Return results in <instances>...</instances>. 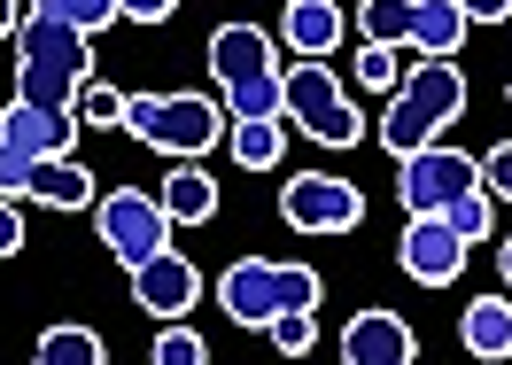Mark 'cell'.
<instances>
[{
  "instance_id": "37",
  "label": "cell",
  "mask_w": 512,
  "mask_h": 365,
  "mask_svg": "<svg viewBox=\"0 0 512 365\" xmlns=\"http://www.w3.org/2000/svg\"><path fill=\"white\" fill-rule=\"evenodd\" d=\"M505 32H512V24H505Z\"/></svg>"
},
{
  "instance_id": "2",
  "label": "cell",
  "mask_w": 512,
  "mask_h": 365,
  "mask_svg": "<svg viewBox=\"0 0 512 365\" xmlns=\"http://www.w3.org/2000/svg\"><path fill=\"white\" fill-rule=\"evenodd\" d=\"M86 78H94V32L24 8V24H16V94L47 101V109H70Z\"/></svg>"
},
{
  "instance_id": "25",
  "label": "cell",
  "mask_w": 512,
  "mask_h": 365,
  "mask_svg": "<svg viewBox=\"0 0 512 365\" xmlns=\"http://www.w3.org/2000/svg\"><path fill=\"white\" fill-rule=\"evenodd\" d=\"M32 8L39 16H63V24H78V32H109V24L125 16L117 0H32Z\"/></svg>"
},
{
  "instance_id": "1",
  "label": "cell",
  "mask_w": 512,
  "mask_h": 365,
  "mask_svg": "<svg viewBox=\"0 0 512 365\" xmlns=\"http://www.w3.org/2000/svg\"><path fill=\"white\" fill-rule=\"evenodd\" d=\"M458 117H466V70H458V55H419L404 70V86L388 94V117H381L373 140H381L388 164H396V156L427 148L443 125H458Z\"/></svg>"
},
{
  "instance_id": "35",
  "label": "cell",
  "mask_w": 512,
  "mask_h": 365,
  "mask_svg": "<svg viewBox=\"0 0 512 365\" xmlns=\"http://www.w3.org/2000/svg\"><path fill=\"white\" fill-rule=\"evenodd\" d=\"M497 265H505V288H512V241H505V249H497Z\"/></svg>"
},
{
  "instance_id": "13",
  "label": "cell",
  "mask_w": 512,
  "mask_h": 365,
  "mask_svg": "<svg viewBox=\"0 0 512 365\" xmlns=\"http://www.w3.org/2000/svg\"><path fill=\"white\" fill-rule=\"evenodd\" d=\"M210 70H218V86H241V78L280 70L272 32H264V24H218V32H210Z\"/></svg>"
},
{
  "instance_id": "9",
  "label": "cell",
  "mask_w": 512,
  "mask_h": 365,
  "mask_svg": "<svg viewBox=\"0 0 512 365\" xmlns=\"http://www.w3.org/2000/svg\"><path fill=\"white\" fill-rule=\"evenodd\" d=\"M466 233L450 226L443 210H412V226H404V241H396V265L412 272L419 288H450L458 280V265H466Z\"/></svg>"
},
{
  "instance_id": "21",
  "label": "cell",
  "mask_w": 512,
  "mask_h": 365,
  "mask_svg": "<svg viewBox=\"0 0 512 365\" xmlns=\"http://www.w3.org/2000/svg\"><path fill=\"white\" fill-rule=\"evenodd\" d=\"M225 117H288V78H280V70H264V78L225 86Z\"/></svg>"
},
{
  "instance_id": "4",
  "label": "cell",
  "mask_w": 512,
  "mask_h": 365,
  "mask_svg": "<svg viewBox=\"0 0 512 365\" xmlns=\"http://www.w3.org/2000/svg\"><path fill=\"white\" fill-rule=\"evenodd\" d=\"M280 78H288V117L311 140H326V148H357V140H365V117H357V101L334 86V63H326V55H295Z\"/></svg>"
},
{
  "instance_id": "19",
  "label": "cell",
  "mask_w": 512,
  "mask_h": 365,
  "mask_svg": "<svg viewBox=\"0 0 512 365\" xmlns=\"http://www.w3.org/2000/svg\"><path fill=\"white\" fill-rule=\"evenodd\" d=\"M280 125H288V117H233V133H225L233 164H241V171H272V164H280V148H288Z\"/></svg>"
},
{
  "instance_id": "7",
  "label": "cell",
  "mask_w": 512,
  "mask_h": 365,
  "mask_svg": "<svg viewBox=\"0 0 512 365\" xmlns=\"http://www.w3.org/2000/svg\"><path fill=\"white\" fill-rule=\"evenodd\" d=\"M466 187H481V156H466V148L427 140L412 156H396V195H404V210H450V195H466Z\"/></svg>"
},
{
  "instance_id": "8",
  "label": "cell",
  "mask_w": 512,
  "mask_h": 365,
  "mask_svg": "<svg viewBox=\"0 0 512 365\" xmlns=\"http://www.w3.org/2000/svg\"><path fill=\"white\" fill-rule=\"evenodd\" d=\"M280 218L295 233H350L365 218V195H357L350 179H326V171H295L288 195H280Z\"/></svg>"
},
{
  "instance_id": "22",
  "label": "cell",
  "mask_w": 512,
  "mask_h": 365,
  "mask_svg": "<svg viewBox=\"0 0 512 365\" xmlns=\"http://www.w3.org/2000/svg\"><path fill=\"white\" fill-rule=\"evenodd\" d=\"M357 32L381 39V47H404L412 39V0H357Z\"/></svg>"
},
{
  "instance_id": "28",
  "label": "cell",
  "mask_w": 512,
  "mask_h": 365,
  "mask_svg": "<svg viewBox=\"0 0 512 365\" xmlns=\"http://www.w3.org/2000/svg\"><path fill=\"white\" fill-rule=\"evenodd\" d=\"M156 365H210V350H202V334H194V327L163 319V334H156Z\"/></svg>"
},
{
  "instance_id": "36",
  "label": "cell",
  "mask_w": 512,
  "mask_h": 365,
  "mask_svg": "<svg viewBox=\"0 0 512 365\" xmlns=\"http://www.w3.org/2000/svg\"><path fill=\"white\" fill-rule=\"evenodd\" d=\"M505 101H512V78H505Z\"/></svg>"
},
{
  "instance_id": "29",
  "label": "cell",
  "mask_w": 512,
  "mask_h": 365,
  "mask_svg": "<svg viewBox=\"0 0 512 365\" xmlns=\"http://www.w3.org/2000/svg\"><path fill=\"white\" fill-rule=\"evenodd\" d=\"M272 342H280L288 358H303V350L319 342V327H311V311H280V319H272Z\"/></svg>"
},
{
  "instance_id": "32",
  "label": "cell",
  "mask_w": 512,
  "mask_h": 365,
  "mask_svg": "<svg viewBox=\"0 0 512 365\" xmlns=\"http://www.w3.org/2000/svg\"><path fill=\"white\" fill-rule=\"evenodd\" d=\"M117 8H125L132 24H171L179 16V0H117Z\"/></svg>"
},
{
  "instance_id": "18",
  "label": "cell",
  "mask_w": 512,
  "mask_h": 365,
  "mask_svg": "<svg viewBox=\"0 0 512 365\" xmlns=\"http://www.w3.org/2000/svg\"><path fill=\"white\" fill-rule=\"evenodd\" d=\"M458 342L474 350V358H512V296H481L466 303V319H458Z\"/></svg>"
},
{
  "instance_id": "15",
  "label": "cell",
  "mask_w": 512,
  "mask_h": 365,
  "mask_svg": "<svg viewBox=\"0 0 512 365\" xmlns=\"http://www.w3.org/2000/svg\"><path fill=\"white\" fill-rule=\"evenodd\" d=\"M24 195L47 202V210H86V202H101L94 195V171L70 164V156H39V164L24 171Z\"/></svg>"
},
{
  "instance_id": "34",
  "label": "cell",
  "mask_w": 512,
  "mask_h": 365,
  "mask_svg": "<svg viewBox=\"0 0 512 365\" xmlns=\"http://www.w3.org/2000/svg\"><path fill=\"white\" fill-rule=\"evenodd\" d=\"M16 24H24V8H16V0H0V39H16Z\"/></svg>"
},
{
  "instance_id": "30",
  "label": "cell",
  "mask_w": 512,
  "mask_h": 365,
  "mask_svg": "<svg viewBox=\"0 0 512 365\" xmlns=\"http://www.w3.org/2000/svg\"><path fill=\"white\" fill-rule=\"evenodd\" d=\"M481 187H489L497 202H512V140H497V148L481 156Z\"/></svg>"
},
{
  "instance_id": "14",
  "label": "cell",
  "mask_w": 512,
  "mask_h": 365,
  "mask_svg": "<svg viewBox=\"0 0 512 365\" xmlns=\"http://www.w3.org/2000/svg\"><path fill=\"white\" fill-rule=\"evenodd\" d=\"M280 39H288V55H326L334 63V47L350 39V16L334 0H288L280 8Z\"/></svg>"
},
{
  "instance_id": "5",
  "label": "cell",
  "mask_w": 512,
  "mask_h": 365,
  "mask_svg": "<svg viewBox=\"0 0 512 365\" xmlns=\"http://www.w3.org/2000/svg\"><path fill=\"white\" fill-rule=\"evenodd\" d=\"M70 133H78V117L70 109H47V101H8L0 109V195H24V171L39 156H70Z\"/></svg>"
},
{
  "instance_id": "24",
  "label": "cell",
  "mask_w": 512,
  "mask_h": 365,
  "mask_svg": "<svg viewBox=\"0 0 512 365\" xmlns=\"http://www.w3.org/2000/svg\"><path fill=\"white\" fill-rule=\"evenodd\" d=\"M357 86H373V94H396L404 86V63H396V47H381V39H365L357 47V70H350Z\"/></svg>"
},
{
  "instance_id": "11",
  "label": "cell",
  "mask_w": 512,
  "mask_h": 365,
  "mask_svg": "<svg viewBox=\"0 0 512 365\" xmlns=\"http://www.w3.org/2000/svg\"><path fill=\"white\" fill-rule=\"evenodd\" d=\"M218 311L233 319V327H249V334H272V319H280L272 257H233V265L218 272Z\"/></svg>"
},
{
  "instance_id": "31",
  "label": "cell",
  "mask_w": 512,
  "mask_h": 365,
  "mask_svg": "<svg viewBox=\"0 0 512 365\" xmlns=\"http://www.w3.org/2000/svg\"><path fill=\"white\" fill-rule=\"evenodd\" d=\"M24 249V210H16V195H0V257H16Z\"/></svg>"
},
{
  "instance_id": "16",
  "label": "cell",
  "mask_w": 512,
  "mask_h": 365,
  "mask_svg": "<svg viewBox=\"0 0 512 365\" xmlns=\"http://www.w3.org/2000/svg\"><path fill=\"white\" fill-rule=\"evenodd\" d=\"M156 195H163V210H171V226H210V218H218V179L194 164V156H179V171L163 179Z\"/></svg>"
},
{
  "instance_id": "27",
  "label": "cell",
  "mask_w": 512,
  "mask_h": 365,
  "mask_svg": "<svg viewBox=\"0 0 512 365\" xmlns=\"http://www.w3.org/2000/svg\"><path fill=\"white\" fill-rule=\"evenodd\" d=\"M70 117H78V125H125V94H117V86H101V78H86L78 101H70Z\"/></svg>"
},
{
  "instance_id": "17",
  "label": "cell",
  "mask_w": 512,
  "mask_h": 365,
  "mask_svg": "<svg viewBox=\"0 0 512 365\" xmlns=\"http://www.w3.org/2000/svg\"><path fill=\"white\" fill-rule=\"evenodd\" d=\"M466 32H474V16H466L458 0H412V39H404V47H419V55H458Z\"/></svg>"
},
{
  "instance_id": "6",
  "label": "cell",
  "mask_w": 512,
  "mask_h": 365,
  "mask_svg": "<svg viewBox=\"0 0 512 365\" xmlns=\"http://www.w3.org/2000/svg\"><path fill=\"white\" fill-rule=\"evenodd\" d=\"M94 226H101V249H109L125 272L171 249V210H163V195H148V187H117V195H101L94 202Z\"/></svg>"
},
{
  "instance_id": "3",
  "label": "cell",
  "mask_w": 512,
  "mask_h": 365,
  "mask_svg": "<svg viewBox=\"0 0 512 365\" xmlns=\"http://www.w3.org/2000/svg\"><path fill=\"white\" fill-rule=\"evenodd\" d=\"M117 133L148 140L163 156H202L210 140L233 133V117H225V101L210 94H125V125Z\"/></svg>"
},
{
  "instance_id": "26",
  "label": "cell",
  "mask_w": 512,
  "mask_h": 365,
  "mask_svg": "<svg viewBox=\"0 0 512 365\" xmlns=\"http://www.w3.org/2000/svg\"><path fill=\"white\" fill-rule=\"evenodd\" d=\"M272 296H280V311H319V272L311 265H272Z\"/></svg>"
},
{
  "instance_id": "23",
  "label": "cell",
  "mask_w": 512,
  "mask_h": 365,
  "mask_svg": "<svg viewBox=\"0 0 512 365\" xmlns=\"http://www.w3.org/2000/svg\"><path fill=\"white\" fill-rule=\"evenodd\" d=\"M443 218L466 233V241H489V226H497V195H489V187H466V195H450Z\"/></svg>"
},
{
  "instance_id": "10",
  "label": "cell",
  "mask_w": 512,
  "mask_h": 365,
  "mask_svg": "<svg viewBox=\"0 0 512 365\" xmlns=\"http://www.w3.org/2000/svg\"><path fill=\"white\" fill-rule=\"evenodd\" d=\"M132 303H140L148 319H187L194 303H202V272H194L179 249H163L148 265H132Z\"/></svg>"
},
{
  "instance_id": "12",
  "label": "cell",
  "mask_w": 512,
  "mask_h": 365,
  "mask_svg": "<svg viewBox=\"0 0 512 365\" xmlns=\"http://www.w3.org/2000/svg\"><path fill=\"white\" fill-rule=\"evenodd\" d=\"M412 358H419V334L396 311H381V303L342 327V365H412Z\"/></svg>"
},
{
  "instance_id": "33",
  "label": "cell",
  "mask_w": 512,
  "mask_h": 365,
  "mask_svg": "<svg viewBox=\"0 0 512 365\" xmlns=\"http://www.w3.org/2000/svg\"><path fill=\"white\" fill-rule=\"evenodd\" d=\"M474 24H512V0H458Z\"/></svg>"
},
{
  "instance_id": "20",
  "label": "cell",
  "mask_w": 512,
  "mask_h": 365,
  "mask_svg": "<svg viewBox=\"0 0 512 365\" xmlns=\"http://www.w3.org/2000/svg\"><path fill=\"white\" fill-rule=\"evenodd\" d=\"M32 358L39 365H101V358H109V342H101L94 327H47L32 342Z\"/></svg>"
}]
</instances>
